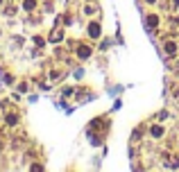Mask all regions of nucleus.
<instances>
[{"instance_id":"f257e3e1","label":"nucleus","mask_w":179,"mask_h":172,"mask_svg":"<svg viewBox=\"0 0 179 172\" xmlns=\"http://www.w3.org/2000/svg\"><path fill=\"white\" fill-rule=\"evenodd\" d=\"M88 36L97 39V36H100V25H93V23H91V27H88Z\"/></svg>"},{"instance_id":"f03ea898","label":"nucleus","mask_w":179,"mask_h":172,"mask_svg":"<svg viewBox=\"0 0 179 172\" xmlns=\"http://www.w3.org/2000/svg\"><path fill=\"white\" fill-rule=\"evenodd\" d=\"M77 55L82 57V59H86V57H88V55H91V50H88V48H86V46H79V48H77Z\"/></svg>"},{"instance_id":"7ed1b4c3","label":"nucleus","mask_w":179,"mask_h":172,"mask_svg":"<svg viewBox=\"0 0 179 172\" xmlns=\"http://www.w3.org/2000/svg\"><path fill=\"white\" fill-rule=\"evenodd\" d=\"M166 50H168V55H177V46H175L172 41H168V43H166Z\"/></svg>"},{"instance_id":"20e7f679","label":"nucleus","mask_w":179,"mask_h":172,"mask_svg":"<svg viewBox=\"0 0 179 172\" xmlns=\"http://www.w3.org/2000/svg\"><path fill=\"white\" fill-rule=\"evenodd\" d=\"M152 134L154 136H161V134H163V127H152Z\"/></svg>"},{"instance_id":"39448f33","label":"nucleus","mask_w":179,"mask_h":172,"mask_svg":"<svg viewBox=\"0 0 179 172\" xmlns=\"http://www.w3.org/2000/svg\"><path fill=\"white\" fill-rule=\"evenodd\" d=\"M34 5H36L34 0H25V9H34Z\"/></svg>"},{"instance_id":"423d86ee","label":"nucleus","mask_w":179,"mask_h":172,"mask_svg":"<svg viewBox=\"0 0 179 172\" xmlns=\"http://www.w3.org/2000/svg\"><path fill=\"white\" fill-rule=\"evenodd\" d=\"M148 25H150V27L157 25V16H150V18H148Z\"/></svg>"},{"instance_id":"0eeeda50","label":"nucleus","mask_w":179,"mask_h":172,"mask_svg":"<svg viewBox=\"0 0 179 172\" xmlns=\"http://www.w3.org/2000/svg\"><path fill=\"white\" fill-rule=\"evenodd\" d=\"M7 122H9V125H16V116H7Z\"/></svg>"},{"instance_id":"6e6552de","label":"nucleus","mask_w":179,"mask_h":172,"mask_svg":"<svg viewBox=\"0 0 179 172\" xmlns=\"http://www.w3.org/2000/svg\"><path fill=\"white\" fill-rule=\"evenodd\" d=\"M148 2H154V0H148Z\"/></svg>"},{"instance_id":"1a4fd4ad","label":"nucleus","mask_w":179,"mask_h":172,"mask_svg":"<svg viewBox=\"0 0 179 172\" xmlns=\"http://www.w3.org/2000/svg\"><path fill=\"white\" fill-rule=\"evenodd\" d=\"M177 97H179V91H177Z\"/></svg>"}]
</instances>
